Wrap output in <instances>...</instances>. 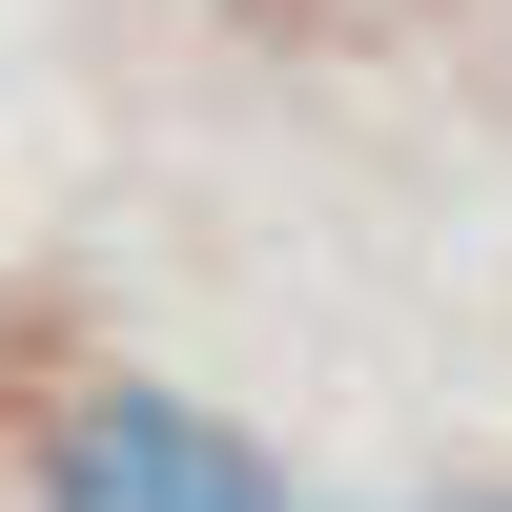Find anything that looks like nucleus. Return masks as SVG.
Instances as JSON below:
<instances>
[{
  "instance_id": "nucleus-1",
  "label": "nucleus",
  "mask_w": 512,
  "mask_h": 512,
  "mask_svg": "<svg viewBox=\"0 0 512 512\" xmlns=\"http://www.w3.org/2000/svg\"><path fill=\"white\" fill-rule=\"evenodd\" d=\"M41 512H287V492H267V451H246L226 410L103 390V410L62 431V472H41Z\"/></svg>"
},
{
  "instance_id": "nucleus-2",
  "label": "nucleus",
  "mask_w": 512,
  "mask_h": 512,
  "mask_svg": "<svg viewBox=\"0 0 512 512\" xmlns=\"http://www.w3.org/2000/svg\"><path fill=\"white\" fill-rule=\"evenodd\" d=\"M451 512H512V492H451Z\"/></svg>"
}]
</instances>
